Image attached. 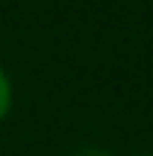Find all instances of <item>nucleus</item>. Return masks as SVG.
Returning a JSON list of instances; mask_svg holds the SVG:
<instances>
[{"mask_svg":"<svg viewBox=\"0 0 153 156\" xmlns=\"http://www.w3.org/2000/svg\"><path fill=\"white\" fill-rule=\"evenodd\" d=\"M12 99H15L12 81H9L6 72H3V66H0V120H6V114L12 111Z\"/></svg>","mask_w":153,"mask_h":156,"instance_id":"nucleus-1","label":"nucleus"},{"mask_svg":"<svg viewBox=\"0 0 153 156\" xmlns=\"http://www.w3.org/2000/svg\"><path fill=\"white\" fill-rule=\"evenodd\" d=\"M141 156H153V153H141Z\"/></svg>","mask_w":153,"mask_h":156,"instance_id":"nucleus-3","label":"nucleus"},{"mask_svg":"<svg viewBox=\"0 0 153 156\" xmlns=\"http://www.w3.org/2000/svg\"><path fill=\"white\" fill-rule=\"evenodd\" d=\"M69 156H111L105 147H96V144H87V147H75Z\"/></svg>","mask_w":153,"mask_h":156,"instance_id":"nucleus-2","label":"nucleus"}]
</instances>
